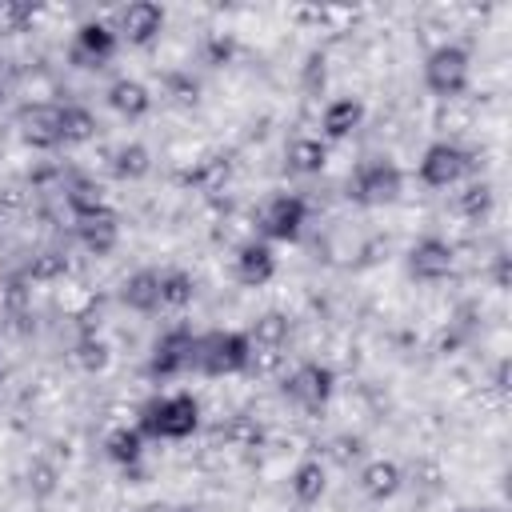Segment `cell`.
<instances>
[{
    "label": "cell",
    "mask_w": 512,
    "mask_h": 512,
    "mask_svg": "<svg viewBox=\"0 0 512 512\" xmlns=\"http://www.w3.org/2000/svg\"><path fill=\"white\" fill-rule=\"evenodd\" d=\"M304 224H308V204L292 192H280L260 208V240L268 244H292L304 232Z\"/></svg>",
    "instance_id": "obj_4"
},
{
    "label": "cell",
    "mask_w": 512,
    "mask_h": 512,
    "mask_svg": "<svg viewBox=\"0 0 512 512\" xmlns=\"http://www.w3.org/2000/svg\"><path fill=\"white\" fill-rule=\"evenodd\" d=\"M64 268H68V260H64L60 252H44V256L32 264V276H36V280H52V276H60Z\"/></svg>",
    "instance_id": "obj_26"
},
{
    "label": "cell",
    "mask_w": 512,
    "mask_h": 512,
    "mask_svg": "<svg viewBox=\"0 0 512 512\" xmlns=\"http://www.w3.org/2000/svg\"><path fill=\"white\" fill-rule=\"evenodd\" d=\"M160 32H164V8H160V4L136 0V4H128V8L120 12V24H116V36H120V40L144 48V44H152Z\"/></svg>",
    "instance_id": "obj_11"
},
{
    "label": "cell",
    "mask_w": 512,
    "mask_h": 512,
    "mask_svg": "<svg viewBox=\"0 0 512 512\" xmlns=\"http://www.w3.org/2000/svg\"><path fill=\"white\" fill-rule=\"evenodd\" d=\"M360 124H364V104H360L356 96H336V100H328L324 112H320V140H324V144L348 140Z\"/></svg>",
    "instance_id": "obj_15"
},
{
    "label": "cell",
    "mask_w": 512,
    "mask_h": 512,
    "mask_svg": "<svg viewBox=\"0 0 512 512\" xmlns=\"http://www.w3.org/2000/svg\"><path fill=\"white\" fill-rule=\"evenodd\" d=\"M196 296V280L180 268L160 272V308H188Z\"/></svg>",
    "instance_id": "obj_23"
},
{
    "label": "cell",
    "mask_w": 512,
    "mask_h": 512,
    "mask_svg": "<svg viewBox=\"0 0 512 512\" xmlns=\"http://www.w3.org/2000/svg\"><path fill=\"white\" fill-rule=\"evenodd\" d=\"M400 484H404V472H400L396 460H368L360 468V492L368 500H380L384 504V500H392L400 492Z\"/></svg>",
    "instance_id": "obj_16"
},
{
    "label": "cell",
    "mask_w": 512,
    "mask_h": 512,
    "mask_svg": "<svg viewBox=\"0 0 512 512\" xmlns=\"http://www.w3.org/2000/svg\"><path fill=\"white\" fill-rule=\"evenodd\" d=\"M232 268H236V280L248 284V288H264L276 272H280V256H276V244L268 240H244L232 256Z\"/></svg>",
    "instance_id": "obj_9"
},
{
    "label": "cell",
    "mask_w": 512,
    "mask_h": 512,
    "mask_svg": "<svg viewBox=\"0 0 512 512\" xmlns=\"http://www.w3.org/2000/svg\"><path fill=\"white\" fill-rule=\"evenodd\" d=\"M464 172H468V152L452 140H436L420 156V180L428 188H456L464 180Z\"/></svg>",
    "instance_id": "obj_6"
},
{
    "label": "cell",
    "mask_w": 512,
    "mask_h": 512,
    "mask_svg": "<svg viewBox=\"0 0 512 512\" xmlns=\"http://www.w3.org/2000/svg\"><path fill=\"white\" fill-rule=\"evenodd\" d=\"M328 164V144L320 136H296L288 144V168L300 172V176H312Z\"/></svg>",
    "instance_id": "obj_20"
},
{
    "label": "cell",
    "mask_w": 512,
    "mask_h": 512,
    "mask_svg": "<svg viewBox=\"0 0 512 512\" xmlns=\"http://www.w3.org/2000/svg\"><path fill=\"white\" fill-rule=\"evenodd\" d=\"M288 484H292V496L300 504H320L324 492H328V468L320 460H300L292 468V480Z\"/></svg>",
    "instance_id": "obj_19"
},
{
    "label": "cell",
    "mask_w": 512,
    "mask_h": 512,
    "mask_svg": "<svg viewBox=\"0 0 512 512\" xmlns=\"http://www.w3.org/2000/svg\"><path fill=\"white\" fill-rule=\"evenodd\" d=\"M144 444H148V436H144L140 428H116V432L108 436V456H112L116 464H136V460L144 456Z\"/></svg>",
    "instance_id": "obj_24"
},
{
    "label": "cell",
    "mask_w": 512,
    "mask_h": 512,
    "mask_svg": "<svg viewBox=\"0 0 512 512\" xmlns=\"http://www.w3.org/2000/svg\"><path fill=\"white\" fill-rule=\"evenodd\" d=\"M192 352H196V336L176 328L168 332L164 340H156V352H152V376L160 380H172V376H184L192 368Z\"/></svg>",
    "instance_id": "obj_13"
},
{
    "label": "cell",
    "mask_w": 512,
    "mask_h": 512,
    "mask_svg": "<svg viewBox=\"0 0 512 512\" xmlns=\"http://www.w3.org/2000/svg\"><path fill=\"white\" fill-rule=\"evenodd\" d=\"M76 236H80V244H84L88 252L104 256V252H112V248L120 244V216H116L108 204H100V208L76 216Z\"/></svg>",
    "instance_id": "obj_12"
},
{
    "label": "cell",
    "mask_w": 512,
    "mask_h": 512,
    "mask_svg": "<svg viewBox=\"0 0 512 512\" xmlns=\"http://www.w3.org/2000/svg\"><path fill=\"white\" fill-rule=\"evenodd\" d=\"M424 84L428 92H436L440 100L460 96L472 84V56L460 44H436L424 60Z\"/></svg>",
    "instance_id": "obj_3"
},
{
    "label": "cell",
    "mask_w": 512,
    "mask_h": 512,
    "mask_svg": "<svg viewBox=\"0 0 512 512\" xmlns=\"http://www.w3.org/2000/svg\"><path fill=\"white\" fill-rule=\"evenodd\" d=\"M464 512H496V508H464Z\"/></svg>",
    "instance_id": "obj_28"
},
{
    "label": "cell",
    "mask_w": 512,
    "mask_h": 512,
    "mask_svg": "<svg viewBox=\"0 0 512 512\" xmlns=\"http://www.w3.org/2000/svg\"><path fill=\"white\" fill-rule=\"evenodd\" d=\"M456 204H460L464 216H484V212L492 208V188H488V184H468V188L456 196Z\"/></svg>",
    "instance_id": "obj_25"
},
{
    "label": "cell",
    "mask_w": 512,
    "mask_h": 512,
    "mask_svg": "<svg viewBox=\"0 0 512 512\" xmlns=\"http://www.w3.org/2000/svg\"><path fill=\"white\" fill-rule=\"evenodd\" d=\"M200 424V400L192 392H160L140 408V432L148 440H188Z\"/></svg>",
    "instance_id": "obj_1"
},
{
    "label": "cell",
    "mask_w": 512,
    "mask_h": 512,
    "mask_svg": "<svg viewBox=\"0 0 512 512\" xmlns=\"http://www.w3.org/2000/svg\"><path fill=\"white\" fill-rule=\"evenodd\" d=\"M148 168H152V152L144 144H120L112 152V172L120 180H140V176H148Z\"/></svg>",
    "instance_id": "obj_22"
},
{
    "label": "cell",
    "mask_w": 512,
    "mask_h": 512,
    "mask_svg": "<svg viewBox=\"0 0 512 512\" xmlns=\"http://www.w3.org/2000/svg\"><path fill=\"white\" fill-rule=\"evenodd\" d=\"M404 192V172L392 164V160H372L356 172L352 180V196L368 208H384V204H396Z\"/></svg>",
    "instance_id": "obj_5"
},
{
    "label": "cell",
    "mask_w": 512,
    "mask_h": 512,
    "mask_svg": "<svg viewBox=\"0 0 512 512\" xmlns=\"http://www.w3.org/2000/svg\"><path fill=\"white\" fill-rule=\"evenodd\" d=\"M116 48H120V36H116L112 24H104V20H84L80 32H76L72 56L80 60V68H100V64H108V60L116 56Z\"/></svg>",
    "instance_id": "obj_10"
},
{
    "label": "cell",
    "mask_w": 512,
    "mask_h": 512,
    "mask_svg": "<svg viewBox=\"0 0 512 512\" xmlns=\"http://www.w3.org/2000/svg\"><path fill=\"white\" fill-rule=\"evenodd\" d=\"M108 104L120 112V116H128V120H140L148 108H152V92L136 80V76H120L112 88H108Z\"/></svg>",
    "instance_id": "obj_18"
},
{
    "label": "cell",
    "mask_w": 512,
    "mask_h": 512,
    "mask_svg": "<svg viewBox=\"0 0 512 512\" xmlns=\"http://www.w3.org/2000/svg\"><path fill=\"white\" fill-rule=\"evenodd\" d=\"M20 136L24 144L32 148H56L64 144V132H60V104H28L20 112Z\"/></svg>",
    "instance_id": "obj_14"
},
{
    "label": "cell",
    "mask_w": 512,
    "mask_h": 512,
    "mask_svg": "<svg viewBox=\"0 0 512 512\" xmlns=\"http://www.w3.org/2000/svg\"><path fill=\"white\" fill-rule=\"evenodd\" d=\"M456 264V252L448 240L440 236H420L412 248H408V272L420 280V284H440Z\"/></svg>",
    "instance_id": "obj_8"
},
{
    "label": "cell",
    "mask_w": 512,
    "mask_h": 512,
    "mask_svg": "<svg viewBox=\"0 0 512 512\" xmlns=\"http://www.w3.org/2000/svg\"><path fill=\"white\" fill-rule=\"evenodd\" d=\"M332 388H336V376L328 364L320 360H304L296 364L288 376H284V392L300 404V408H324L332 400Z\"/></svg>",
    "instance_id": "obj_7"
},
{
    "label": "cell",
    "mask_w": 512,
    "mask_h": 512,
    "mask_svg": "<svg viewBox=\"0 0 512 512\" xmlns=\"http://www.w3.org/2000/svg\"><path fill=\"white\" fill-rule=\"evenodd\" d=\"M80 364H84L88 372H100V368L108 364V348H104L100 340H84V344H80Z\"/></svg>",
    "instance_id": "obj_27"
},
{
    "label": "cell",
    "mask_w": 512,
    "mask_h": 512,
    "mask_svg": "<svg viewBox=\"0 0 512 512\" xmlns=\"http://www.w3.org/2000/svg\"><path fill=\"white\" fill-rule=\"evenodd\" d=\"M120 300L132 308V312H156L160 308V272L152 268H140L124 280L120 288Z\"/></svg>",
    "instance_id": "obj_17"
},
{
    "label": "cell",
    "mask_w": 512,
    "mask_h": 512,
    "mask_svg": "<svg viewBox=\"0 0 512 512\" xmlns=\"http://www.w3.org/2000/svg\"><path fill=\"white\" fill-rule=\"evenodd\" d=\"M60 132L64 144H84L96 136V116L84 104H60Z\"/></svg>",
    "instance_id": "obj_21"
},
{
    "label": "cell",
    "mask_w": 512,
    "mask_h": 512,
    "mask_svg": "<svg viewBox=\"0 0 512 512\" xmlns=\"http://www.w3.org/2000/svg\"><path fill=\"white\" fill-rule=\"evenodd\" d=\"M248 364H252L248 332H236V328H212V332L196 336L192 368H200L204 376H236V372H248Z\"/></svg>",
    "instance_id": "obj_2"
},
{
    "label": "cell",
    "mask_w": 512,
    "mask_h": 512,
    "mask_svg": "<svg viewBox=\"0 0 512 512\" xmlns=\"http://www.w3.org/2000/svg\"><path fill=\"white\" fill-rule=\"evenodd\" d=\"M176 512H192V508H176Z\"/></svg>",
    "instance_id": "obj_29"
}]
</instances>
